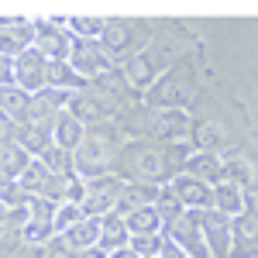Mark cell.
Wrapping results in <instances>:
<instances>
[{
  "label": "cell",
  "instance_id": "1",
  "mask_svg": "<svg viewBox=\"0 0 258 258\" xmlns=\"http://www.w3.org/2000/svg\"><path fill=\"white\" fill-rule=\"evenodd\" d=\"M193 152L186 145H162V141H131L120 148L117 176L124 182H152L165 186L182 172V165Z\"/></svg>",
  "mask_w": 258,
  "mask_h": 258
},
{
  "label": "cell",
  "instance_id": "2",
  "mask_svg": "<svg viewBox=\"0 0 258 258\" xmlns=\"http://www.w3.org/2000/svg\"><path fill=\"white\" fill-rule=\"evenodd\" d=\"M120 138L110 124H100V127H86V138L76 148V176L83 182L100 176H114L117 172V159H120Z\"/></svg>",
  "mask_w": 258,
  "mask_h": 258
},
{
  "label": "cell",
  "instance_id": "3",
  "mask_svg": "<svg viewBox=\"0 0 258 258\" xmlns=\"http://www.w3.org/2000/svg\"><path fill=\"white\" fill-rule=\"evenodd\" d=\"M193 90H197V80H193V69H186V66H172V69H165L159 80L152 83V90H148V107H159V110H182V103L193 97Z\"/></svg>",
  "mask_w": 258,
  "mask_h": 258
},
{
  "label": "cell",
  "instance_id": "4",
  "mask_svg": "<svg viewBox=\"0 0 258 258\" xmlns=\"http://www.w3.org/2000/svg\"><path fill=\"white\" fill-rule=\"evenodd\" d=\"M66 110L80 120V124H86V127H100V124H107V120L117 114V97H107L103 90H97L90 83V86H83L80 93L69 97V107Z\"/></svg>",
  "mask_w": 258,
  "mask_h": 258
},
{
  "label": "cell",
  "instance_id": "5",
  "mask_svg": "<svg viewBox=\"0 0 258 258\" xmlns=\"http://www.w3.org/2000/svg\"><path fill=\"white\" fill-rule=\"evenodd\" d=\"M69 66L80 73L83 80H100L103 73H110L114 69V55L103 48V41L100 38H76L73 41V52H69Z\"/></svg>",
  "mask_w": 258,
  "mask_h": 258
},
{
  "label": "cell",
  "instance_id": "6",
  "mask_svg": "<svg viewBox=\"0 0 258 258\" xmlns=\"http://www.w3.org/2000/svg\"><path fill=\"white\" fill-rule=\"evenodd\" d=\"M148 38V28L145 24H138V21H120V18H110L107 21V28H103V35H100V41H103V48L117 59V55H138L141 41Z\"/></svg>",
  "mask_w": 258,
  "mask_h": 258
},
{
  "label": "cell",
  "instance_id": "7",
  "mask_svg": "<svg viewBox=\"0 0 258 258\" xmlns=\"http://www.w3.org/2000/svg\"><path fill=\"white\" fill-rule=\"evenodd\" d=\"M120 189H124V179L114 172V176H100V179H90L86 182V197H83V214L86 217H107L114 214L120 200Z\"/></svg>",
  "mask_w": 258,
  "mask_h": 258
},
{
  "label": "cell",
  "instance_id": "8",
  "mask_svg": "<svg viewBox=\"0 0 258 258\" xmlns=\"http://www.w3.org/2000/svg\"><path fill=\"white\" fill-rule=\"evenodd\" d=\"M73 35L66 24H55L52 18H35V48L48 62H59V59H69L73 52Z\"/></svg>",
  "mask_w": 258,
  "mask_h": 258
},
{
  "label": "cell",
  "instance_id": "9",
  "mask_svg": "<svg viewBox=\"0 0 258 258\" xmlns=\"http://www.w3.org/2000/svg\"><path fill=\"white\" fill-rule=\"evenodd\" d=\"M200 214L203 210H186L176 224H169L165 227V238L176 241L179 248L186 251L189 258H210L207 251V244H203V227H200Z\"/></svg>",
  "mask_w": 258,
  "mask_h": 258
},
{
  "label": "cell",
  "instance_id": "10",
  "mask_svg": "<svg viewBox=\"0 0 258 258\" xmlns=\"http://www.w3.org/2000/svg\"><path fill=\"white\" fill-rule=\"evenodd\" d=\"M14 83L24 93H31V97L48 86V59L41 55L38 48H28L24 55L14 59Z\"/></svg>",
  "mask_w": 258,
  "mask_h": 258
},
{
  "label": "cell",
  "instance_id": "11",
  "mask_svg": "<svg viewBox=\"0 0 258 258\" xmlns=\"http://www.w3.org/2000/svg\"><path fill=\"white\" fill-rule=\"evenodd\" d=\"M28 48H35V21H28V18L0 21V55L4 59H18Z\"/></svg>",
  "mask_w": 258,
  "mask_h": 258
},
{
  "label": "cell",
  "instance_id": "12",
  "mask_svg": "<svg viewBox=\"0 0 258 258\" xmlns=\"http://www.w3.org/2000/svg\"><path fill=\"white\" fill-rule=\"evenodd\" d=\"M231 220L220 210H203L200 214V227H203V244L210 258H231Z\"/></svg>",
  "mask_w": 258,
  "mask_h": 258
},
{
  "label": "cell",
  "instance_id": "13",
  "mask_svg": "<svg viewBox=\"0 0 258 258\" xmlns=\"http://www.w3.org/2000/svg\"><path fill=\"white\" fill-rule=\"evenodd\" d=\"M231 258H258V214L248 200V210L231 220Z\"/></svg>",
  "mask_w": 258,
  "mask_h": 258
},
{
  "label": "cell",
  "instance_id": "14",
  "mask_svg": "<svg viewBox=\"0 0 258 258\" xmlns=\"http://www.w3.org/2000/svg\"><path fill=\"white\" fill-rule=\"evenodd\" d=\"M165 186H172V193L179 197V203H182L186 210H214V186L186 176V172H179V176L172 179V182H165Z\"/></svg>",
  "mask_w": 258,
  "mask_h": 258
},
{
  "label": "cell",
  "instance_id": "15",
  "mask_svg": "<svg viewBox=\"0 0 258 258\" xmlns=\"http://www.w3.org/2000/svg\"><path fill=\"white\" fill-rule=\"evenodd\" d=\"M189 127L193 124H189V114L186 110H159L152 117V138L162 141V145H182L186 135H193Z\"/></svg>",
  "mask_w": 258,
  "mask_h": 258
},
{
  "label": "cell",
  "instance_id": "16",
  "mask_svg": "<svg viewBox=\"0 0 258 258\" xmlns=\"http://www.w3.org/2000/svg\"><path fill=\"white\" fill-rule=\"evenodd\" d=\"M162 55H159V48H152L148 52V45L141 48L138 55H127V62H124V80L131 83V86H152V83L159 80V69H162Z\"/></svg>",
  "mask_w": 258,
  "mask_h": 258
},
{
  "label": "cell",
  "instance_id": "17",
  "mask_svg": "<svg viewBox=\"0 0 258 258\" xmlns=\"http://www.w3.org/2000/svg\"><path fill=\"white\" fill-rule=\"evenodd\" d=\"M41 197L52 200V203H83L86 197V182H83L76 172H66V176H48L45 182V189H41Z\"/></svg>",
  "mask_w": 258,
  "mask_h": 258
},
{
  "label": "cell",
  "instance_id": "18",
  "mask_svg": "<svg viewBox=\"0 0 258 258\" xmlns=\"http://www.w3.org/2000/svg\"><path fill=\"white\" fill-rule=\"evenodd\" d=\"M159 189L162 186H152V182H124L114 214L127 217V214H135V210H141V207H152V203L159 200Z\"/></svg>",
  "mask_w": 258,
  "mask_h": 258
},
{
  "label": "cell",
  "instance_id": "19",
  "mask_svg": "<svg viewBox=\"0 0 258 258\" xmlns=\"http://www.w3.org/2000/svg\"><path fill=\"white\" fill-rule=\"evenodd\" d=\"M83 138H86V124H80L69 110H62L59 117L52 120V141H55L59 148H66V152L76 155V148L83 145Z\"/></svg>",
  "mask_w": 258,
  "mask_h": 258
},
{
  "label": "cell",
  "instance_id": "20",
  "mask_svg": "<svg viewBox=\"0 0 258 258\" xmlns=\"http://www.w3.org/2000/svg\"><path fill=\"white\" fill-rule=\"evenodd\" d=\"M182 172L186 176L200 179V182H207V186H217L220 179H224V165H220V155H207V152H193L186 165H182Z\"/></svg>",
  "mask_w": 258,
  "mask_h": 258
},
{
  "label": "cell",
  "instance_id": "21",
  "mask_svg": "<svg viewBox=\"0 0 258 258\" xmlns=\"http://www.w3.org/2000/svg\"><path fill=\"white\" fill-rule=\"evenodd\" d=\"M131 244V231H127V224L120 214H107V217H100V244L107 255L110 251H117V248H127Z\"/></svg>",
  "mask_w": 258,
  "mask_h": 258
},
{
  "label": "cell",
  "instance_id": "22",
  "mask_svg": "<svg viewBox=\"0 0 258 258\" xmlns=\"http://www.w3.org/2000/svg\"><path fill=\"white\" fill-rule=\"evenodd\" d=\"M76 255L80 251H90V248H97L100 244V217H86V220H80L76 227H69L66 234H59Z\"/></svg>",
  "mask_w": 258,
  "mask_h": 258
},
{
  "label": "cell",
  "instance_id": "23",
  "mask_svg": "<svg viewBox=\"0 0 258 258\" xmlns=\"http://www.w3.org/2000/svg\"><path fill=\"white\" fill-rule=\"evenodd\" d=\"M28 110H31V93H24L18 83L14 86H0V114H7L14 124H24Z\"/></svg>",
  "mask_w": 258,
  "mask_h": 258
},
{
  "label": "cell",
  "instance_id": "24",
  "mask_svg": "<svg viewBox=\"0 0 258 258\" xmlns=\"http://www.w3.org/2000/svg\"><path fill=\"white\" fill-rule=\"evenodd\" d=\"M214 210L227 214V217L244 214V210H248V197H244V189L234 186V182H217V186H214Z\"/></svg>",
  "mask_w": 258,
  "mask_h": 258
},
{
  "label": "cell",
  "instance_id": "25",
  "mask_svg": "<svg viewBox=\"0 0 258 258\" xmlns=\"http://www.w3.org/2000/svg\"><path fill=\"white\" fill-rule=\"evenodd\" d=\"M14 141H18L31 159H38L45 148H52V145H55V141H52V127H35V124H18Z\"/></svg>",
  "mask_w": 258,
  "mask_h": 258
},
{
  "label": "cell",
  "instance_id": "26",
  "mask_svg": "<svg viewBox=\"0 0 258 258\" xmlns=\"http://www.w3.org/2000/svg\"><path fill=\"white\" fill-rule=\"evenodd\" d=\"M124 224H127L131 238H135V234H165V220L159 217L155 203H152V207H141V210H135V214H127Z\"/></svg>",
  "mask_w": 258,
  "mask_h": 258
},
{
  "label": "cell",
  "instance_id": "27",
  "mask_svg": "<svg viewBox=\"0 0 258 258\" xmlns=\"http://www.w3.org/2000/svg\"><path fill=\"white\" fill-rule=\"evenodd\" d=\"M48 86L66 90V93H80L83 86H86V80H83L66 59H59V62H48Z\"/></svg>",
  "mask_w": 258,
  "mask_h": 258
},
{
  "label": "cell",
  "instance_id": "28",
  "mask_svg": "<svg viewBox=\"0 0 258 258\" xmlns=\"http://www.w3.org/2000/svg\"><path fill=\"white\" fill-rule=\"evenodd\" d=\"M220 165H224V179L220 182H234V186H251L255 182V169L244 155H220Z\"/></svg>",
  "mask_w": 258,
  "mask_h": 258
},
{
  "label": "cell",
  "instance_id": "29",
  "mask_svg": "<svg viewBox=\"0 0 258 258\" xmlns=\"http://www.w3.org/2000/svg\"><path fill=\"white\" fill-rule=\"evenodd\" d=\"M193 141H197V152L220 155V152H224V145H227V135H224V127H220V124H197Z\"/></svg>",
  "mask_w": 258,
  "mask_h": 258
},
{
  "label": "cell",
  "instance_id": "30",
  "mask_svg": "<svg viewBox=\"0 0 258 258\" xmlns=\"http://www.w3.org/2000/svg\"><path fill=\"white\" fill-rule=\"evenodd\" d=\"M48 176H52V172L45 169V162L35 159V162H31V165H28V169H24V172L18 176V182H21V189H24L28 197H41V189H45Z\"/></svg>",
  "mask_w": 258,
  "mask_h": 258
},
{
  "label": "cell",
  "instance_id": "31",
  "mask_svg": "<svg viewBox=\"0 0 258 258\" xmlns=\"http://www.w3.org/2000/svg\"><path fill=\"white\" fill-rule=\"evenodd\" d=\"M38 159L45 162V169H48V172H55V176L76 172V155H73V152H66V148H59V145L45 148V152H41Z\"/></svg>",
  "mask_w": 258,
  "mask_h": 258
},
{
  "label": "cell",
  "instance_id": "32",
  "mask_svg": "<svg viewBox=\"0 0 258 258\" xmlns=\"http://www.w3.org/2000/svg\"><path fill=\"white\" fill-rule=\"evenodd\" d=\"M155 210H159V217L165 220V227L169 224H176L182 214H186V207L179 203V197L172 193V186H162L159 189V200H155Z\"/></svg>",
  "mask_w": 258,
  "mask_h": 258
},
{
  "label": "cell",
  "instance_id": "33",
  "mask_svg": "<svg viewBox=\"0 0 258 258\" xmlns=\"http://www.w3.org/2000/svg\"><path fill=\"white\" fill-rule=\"evenodd\" d=\"M66 28L73 38H100L107 28V18H66Z\"/></svg>",
  "mask_w": 258,
  "mask_h": 258
},
{
  "label": "cell",
  "instance_id": "34",
  "mask_svg": "<svg viewBox=\"0 0 258 258\" xmlns=\"http://www.w3.org/2000/svg\"><path fill=\"white\" fill-rule=\"evenodd\" d=\"M31 200H35V197H28V193L21 189V182H18V179L0 176V203H4V207L18 210V207H31Z\"/></svg>",
  "mask_w": 258,
  "mask_h": 258
},
{
  "label": "cell",
  "instance_id": "35",
  "mask_svg": "<svg viewBox=\"0 0 258 258\" xmlns=\"http://www.w3.org/2000/svg\"><path fill=\"white\" fill-rule=\"evenodd\" d=\"M120 124L131 131V135H152V117H148V103H138V107H131Z\"/></svg>",
  "mask_w": 258,
  "mask_h": 258
},
{
  "label": "cell",
  "instance_id": "36",
  "mask_svg": "<svg viewBox=\"0 0 258 258\" xmlns=\"http://www.w3.org/2000/svg\"><path fill=\"white\" fill-rule=\"evenodd\" d=\"M80 220H86L80 203H59V210H55V234H66V231L76 227Z\"/></svg>",
  "mask_w": 258,
  "mask_h": 258
},
{
  "label": "cell",
  "instance_id": "37",
  "mask_svg": "<svg viewBox=\"0 0 258 258\" xmlns=\"http://www.w3.org/2000/svg\"><path fill=\"white\" fill-rule=\"evenodd\" d=\"M162 244H165V234H135V238H131V248H135L138 258L162 255Z\"/></svg>",
  "mask_w": 258,
  "mask_h": 258
},
{
  "label": "cell",
  "instance_id": "38",
  "mask_svg": "<svg viewBox=\"0 0 258 258\" xmlns=\"http://www.w3.org/2000/svg\"><path fill=\"white\" fill-rule=\"evenodd\" d=\"M28 210H31V220H41V224H55V210H59V203H52V200H45V197H35Z\"/></svg>",
  "mask_w": 258,
  "mask_h": 258
},
{
  "label": "cell",
  "instance_id": "39",
  "mask_svg": "<svg viewBox=\"0 0 258 258\" xmlns=\"http://www.w3.org/2000/svg\"><path fill=\"white\" fill-rule=\"evenodd\" d=\"M45 258H76V251H73V248H69L59 234H55V238L45 244Z\"/></svg>",
  "mask_w": 258,
  "mask_h": 258
},
{
  "label": "cell",
  "instance_id": "40",
  "mask_svg": "<svg viewBox=\"0 0 258 258\" xmlns=\"http://www.w3.org/2000/svg\"><path fill=\"white\" fill-rule=\"evenodd\" d=\"M0 86H14V59L0 55Z\"/></svg>",
  "mask_w": 258,
  "mask_h": 258
},
{
  "label": "cell",
  "instance_id": "41",
  "mask_svg": "<svg viewBox=\"0 0 258 258\" xmlns=\"http://www.w3.org/2000/svg\"><path fill=\"white\" fill-rule=\"evenodd\" d=\"M159 258H189V255H186V251L179 248L176 241H169V238H165V244H162V255H159Z\"/></svg>",
  "mask_w": 258,
  "mask_h": 258
},
{
  "label": "cell",
  "instance_id": "42",
  "mask_svg": "<svg viewBox=\"0 0 258 258\" xmlns=\"http://www.w3.org/2000/svg\"><path fill=\"white\" fill-rule=\"evenodd\" d=\"M107 258H138V255H135V248L127 244V248H117V251H110Z\"/></svg>",
  "mask_w": 258,
  "mask_h": 258
},
{
  "label": "cell",
  "instance_id": "43",
  "mask_svg": "<svg viewBox=\"0 0 258 258\" xmlns=\"http://www.w3.org/2000/svg\"><path fill=\"white\" fill-rule=\"evenodd\" d=\"M76 258H107V251L103 248H90V251H80Z\"/></svg>",
  "mask_w": 258,
  "mask_h": 258
},
{
  "label": "cell",
  "instance_id": "44",
  "mask_svg": "<svg viewBox=\"0 0 258 258\" xmlns=\"http://www.w3.org/2000/svg\"><path fill=\"white\" fill-rule=\"evenodd\" d=\"M155 258H159V255H155Z\"/></svg>",
  "mask_w": 258,
  "mask_h": 258
},
{
  "label": "cell",
  "instance_id": "45",
  "mask_svg": "<svg viewBox=\"0 0 258 258\" xmlns=\"http://www.w3.org/2000/svg\"><path fill=\"white\" fill-rule=\"evenodd\" d=\"M0 21H4V18H0Z\"/></svg>",
  "mask_w": 258,
  "mask_h": 258
}]
</instances>
